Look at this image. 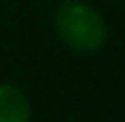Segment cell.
<instances>
[{"instance_id":"obj_2","label":"cell","mask_w":125,"mask_h":122,"mask_svg":"<svg viewBox=\"0 0 125 122\" xmlns=\"http://www.w3.org/2000/svg\"><path fill=\"white\" fill-rule=\"evenodd\" d=\"M0 122H31L28 97L13 84H0Z\"/></svg>"},{"instance_id":"obj_1","label":"cell","mask_w":125,"mask_h":122,"mask_svg":"<svg viewBox=\"0 0 125 122\" xmlns=\"http://www.w3.org/2000/svg\"><path fill=\"white\" fill-rule=\"evenodd\" d=\"M54 28L61 41L79 53H94L107 41L105 18L84 0H61L54 13Z\"/></svg>"}]
</instances>
